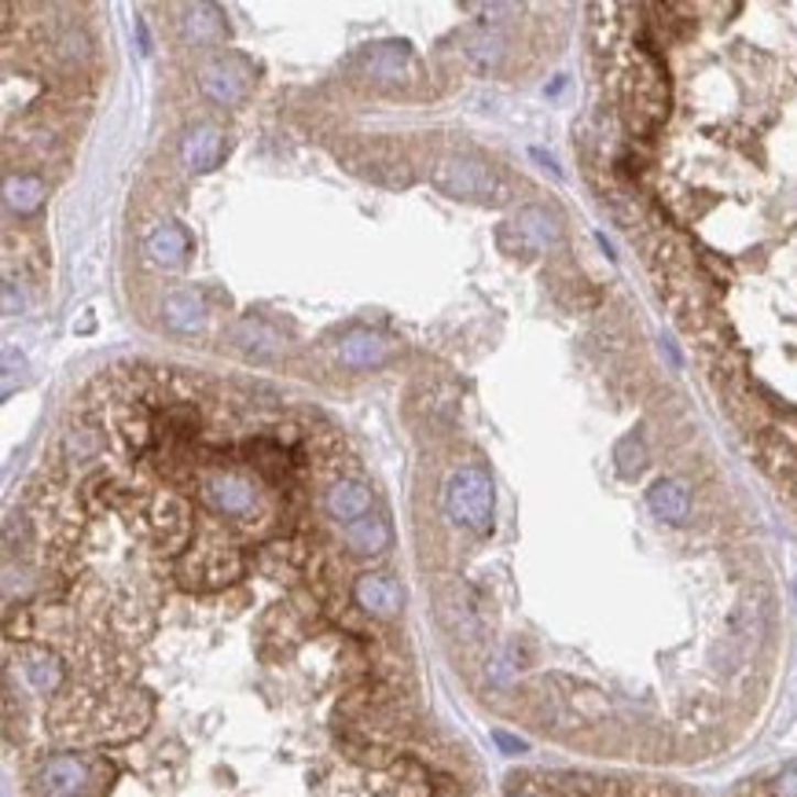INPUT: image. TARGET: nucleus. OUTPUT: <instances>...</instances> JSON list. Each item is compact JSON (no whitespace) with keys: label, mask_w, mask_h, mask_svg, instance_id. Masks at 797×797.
Masks as SVG:
<instances>
[{"label":"nucleus","mask_w":797,"mask_h":797,"mask_svg":"<svg viewBox=\"0 0 797 797\" xmlns=\"http://www.w3.org/2000/svg\"><path fill=\"white\" fill-rule=\"evenodd\" d=\"M199 85H203V92L210 96L214 103L232 107V103L243 100V92H247V74L239 70L236 63L214 59V63H206V67H203Z\"/></svg>","instance_id":"nucleus-7"},{"label":"nucleus","mask_w":797,"mask_h":797,"mask_svg":"<svg viewBox=\"0 0 797 797\" xmlns=\"http://www.w3.org/2000/svg\"><path fill=\"white\" fill-rule=\"evenodd\" d=\"M19 309H23V294H15V283L8 280V283H4V313L15 316Z\"/></svg>","instance_id":"nucleus-23"},{"label":"nucleus","mask_w":797,"mask_h":797,"mask_svg":"<svg viewBox=\"0 0 797 797\" xmlns=\"http://www.w3.org/2000/svg\"><path fill=\"white\" fill-rule=\"evenodd\" d=\"M148 254L162 269H181L192 254V239L177 225H162L148 236Z\"/></svg>","instance_id":"nucleus-12"},{"label":"nucleus","mask_w":797,"mask_h":797,"mask_svg":"<svg viewBox=\"0 0 797 797\" xmlns=\"http://www.w3.org/2000/svg\"><path fill=\"white\" fill-rule=\"evenodd\" d=\"M353 599L360 610H368V614L393 618V614H401V607H405V588L386 574H364V577H357Z\"/></svg>","instance_id":"nucleus-5"},{"label":"nucleus","mask_w":797,"mask_h":797,"mask_svg":"<svg viewBox=\"0 0 797 797\" xmlns=\"http://www.w3.org/2000/svg\"><path fill=\"white\" fill-rule=\"evenodd\" d=\"M232 342L254 360H276L283 353L280 331H272L265 320H254V316H247V320H239L232 327Z\"/></svg>","instance_id":"nucleus-11"},{"label":"nucleus","mask_w":797,"mask_h":797,"mask_svg":"<svg viewBox=\"0 0 797 797\" xmlns=\"http://www.w3.org/2000/svg\"><path fill=\"white\" fill-rule=\"evenodd\" d=\"M181 159H184V166H188L192 173H210L221 166V159H225V133L217 125H195L188 129V137H184V144H181Z\"/></svg>","instance_id":"nucleus-6"},{"label":"nucleus","mask_w":797,"mask_h":797,"mask_svg":"<svg viewBox=\"0 0 797 797\" xmlns=\"http://www.w3.org/2000/svg\"><path fill=\"white\" fill-rule=\"evenodd\" d=\"M794 596H797V585H794Z\"/></svg>","instance_id":"nucleus-26"},{"label":"nucleus","mask_w":797,"mask_h":797,"mask_svg":"<svg viewBox=\"0 0 797 797\" xmlns=\"http://www.w3.org/2000/svg\"><path fill=\"white\" fill-rule=\"evenodd\" d=\"M496 742H500V746H504L507 753H522V750H526V742H518V739H511V735H504V731H496V735H493Z\"/></svg>","instance_id":"nucleus-24"},{"label":"nucleus","mask_w":797,"mask_h":797,"mask_svg":"<svg viewBox=\"0 0 797 797\" xmlns=\"http://www.w3.org/2000/svg\"><path fill=\"white\" fill-rule=\"evenodd\" d=\"M775 794L779 797H797V764L779 772V779H775Z\"/></svg>","instance_id":"nucleus-22"},{"label":"nucleus","mask_w":797,"mask_h":797,"mask_svg":"<svg viewBox=\"0 0 797 797\" xmlns=\"http://www.w3.org/2000/svg\"><path fill=\"white\" fill-rule=\"evenodd\" d=\"M338 357H342L346 368H357V371L375 368V364H382V357H386V342L371 331H353L338 342Z\"/></svg>","instance_id":"nucleus-16"},{"label":"nucleus","mask_w":797,"mask_h":797,"mask_svg":"<svg viewBox=\"0 0 797 797\" xmlns=\"http://www.w3.org/2000/svg\"><path fill=\"white\" fill-rule=\"evenodd\" d=\"M504 48H507V41L496 26H478L467 34V56L474 63H482V67H496V63L504 59Z\"/></svg>","instance_id":"nucleus-19"},{"label":"nucleus","mask_w":797,"mask_h":797,"mask_svg":"<svg viewBox=\"0 0 797 797\" xmlns=\"http://www.w3.org/2000/svg\"><path fill=\"white\" fill-rule=\"evenodd\" d=\"M41 203H45V181L41 177H30V173H12V177L4 181V206L19 217L41 210Z\"/></svg>","instance_id":"nucleus-17"},{"label":"nucleus","mask_w":797,"mask_h":797,"mask_svg":"<svg viewBox=\"0 0 797 797\" xmlns=\"http://www.w3.org/2000/svg\"><path fill=\"white\" fill-rule=\"evenodd\" d=\"M430 184L441 195H452V199H467V203H504L507 199V184L500 181V173L493 166L478 159H463L452 155L434 166Z\"/></svg>","instance_id":"nucleus-2"},{"label":"nucleus","mask_w":797,"mask_h":797,"mask_svg":"<svg viewBox=\"0 0 797 797\" xmlns=\"http://www.w3.org/2000/svg\"><path fill=\"white\" fill-rule=\"evenodd\" d=\"M493 511H496V489L482 467H463L449 478L445 485V515H449L460 529L471 533H489L493 529Z\"/></svg>","instance_id":"nucleus-1"},{"label":"nucleus","mask_w":797,"mask_h":797,"mask_svg":"<svg viewBox=\"0 0 797 797\" xmlns=\"http://www.w3.org/2000/svg\"><path fill=\"white\" fill-rule=\"evenodd\" d=\"M614 467L621 471V478H636L643 467H647V449H643L640 434H625L614 445Z\"/></svg>","instance_id":"nucleus-20"},{"label":"nucleus","mask_w":797,"mask_h":797,"mask_svg":"<svg viewBox=\"0 0 797 797\" xmlns=\"http://www.w3.org/2000/svg\"><path fill=\"white\" fill-rule=\"evenodd\" d=\"M89 783V768L78 757H56L41 768V790L48 797H78Z\"/></svg>","instance_id":"nucleus-10"},{"label":"nucleus","mask_w":797,"mask_h":797,"mask_svg":"<svg viewBox=\"0 0 797 797\" xmlns=\"http://www.w3.org/2000/svg\"><path fill=\"white\" fill-rule=\"evenodd\" d=\"M647 504L662 522L680 526V522H687V515H691V489H687L680 478H662V482L651 485Z\"/></svg>","instance_id":"nucleus-9"},{"label":"nucleus","mask_w":797,"mask_h":797,"mask_svg":"<svg viewBox=\"0 0 797 797\" xmlns=\"http://www.w3.org/2000/svg\"><path fill=\"white\" fill-rule=\"evenodd\" d=\"M368 511H371V489L364 482H357V478H342V482L327 489V515L338 518L342 526L364 518Z\"/></svg>","instance_id":"nucleus-8"},{"label":"nucleus","mask_w":797,"mask_h":797,"mask_svg":"<svg viewBox=\"0 0 797 797\" xmlns=\"http://www.w3.org/2000/svg\"><path fill=\"white\" fill-rule=\"evenodd\" d=\"M188 34L195 41H214L217 34H221V19H217V8H210V4L188 8Z\"/></svg>","instance_id":"nucleus-21"},{"label":"nucleus","mask_w":797,"mask_h":797,"mask_svg":"<svg viewBox=\"0 0 797 797\" xmlns=\"http://www.w3.org/2000/svg\"><path fill=\"white\" fill-rule=\"evenodd\" d=\"M511 797H529V794H511Z\"/></svg>","instance_id":"nucleus-25"},{"label":"nucleus","mask_w":797,"mask_h":797,"mask_svg":"<svg viewBox=\"0 0 797 797\" xmlns=\"http://www.w3.org/2000/svg\"><path fill=\"white\" fill-rule=\"evenodd\" d=\"M408 63H412V48L405 45V41H386V45H375V48L364 52V70L379 81L405 78Z\"/></svg>","instance_id":"nucleus-13"},{"label":"nucleus","mask_w":797,"mask_h":797,"mask_svg":"<svg viewBox=\"0 0 797 797\" xmlns=\"http://www.w3.org/2000/svg\"><path fill=\"white\" fill-rule=\"evenodd\" d=\"M559 217L548 206H526L518 210L515 221L496 228V247L504 254H544L548 247L559 243Z\"/></svg>","instance_id":"nucleus-3"},{"label":"nucleus","mask_w":797,"mask_h":797,"mask_svg":"<svg viewBox=\"0 0 797 797\" xmlns=\"http://www.w3.org/2000/svg\"><path fill=\"white\" fill-rule=\"evenodd\" d=\"M23 673H26V680L34 691L41 695H52L56 687L63 684V669H59V662L52 658L48 651H34V654H26L23 658Z\"/></svg>","instance_id":"nucleus-18"},{"label":"nucleus","mask_w":797,"mask_h":797,"mask_svg":"<svg viewBox=\"0 0 797 797\" xmlns=\"http://www.w3.org/2000/svg\"><path fill=\"white\" fill-rule=\"evenodd\" d=\"M162 320H166L170 331L192 335L206 324V305H203V298H195V294H188V291L170 294V298L162 302Z\"/></svg>","instance_id":"nucleus-15"},{"label":"nucleus","mask_w":797,"mask_h":797,"mask_svg":"<svg viewBox=\"0 0 797 797\" xmlns=\"http://www.w3.org/2000/svg\"><path fill=\"white\" fill-rule=\"evenodd\" d=\"M203 500L217 511V515L247 518V515H254V507H258V489H254V482H247L243 474L217 471L203 482Z\"/></svg>","instance_id":"nucleus-4"},{"label":"nucleus","mask_w":797,"mask_h":797,"mask_svg":"<svg viewBox=\"0 0 797 797\" xmlns=\"http://www.w3.org/2000/svg\"><path fill=\"white\" fill-rule=\"evenodd\" d=\"M342 537L346 544L353 552L360 555H379V552H386L390 548V541H393V533H390V522L382 518V515H368L364 518H357V522H349V526L342 529Z\"/></svg>","instance_id":"nucleus-14"}]
</instances>
